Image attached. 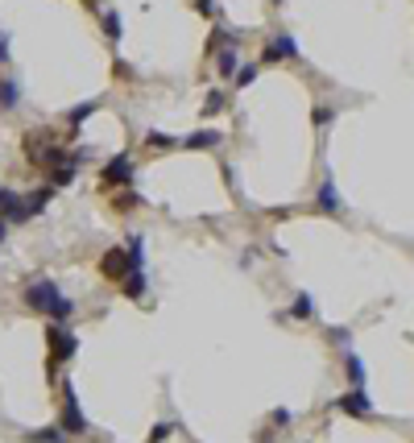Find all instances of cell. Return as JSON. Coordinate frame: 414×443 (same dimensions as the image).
Wrapping results in <instances>:
<instances>
[{"label": "cell", "instance_id": "obj_27", "mask_svg": "<svg viewBox=\"0 0 414 443\" xmlns=\"http://www.w3.org/2000/svg\"><path fill=\"white\" fill-rule=\"evenodd\" d=\"M270 423H274V427H290V410H282V406H277L274 414H270Z\"/></svg>", "mask_w": 414, "mask_h": 443}, {"label": "cell", "instance_id": "obj_26", "mask_svg": "<svg viewBox=\"0 0 414 443\" xmlns=\"http://www.w3.org/2000/svg\"><path fill=\"white\" fill-rule=\"evenodd\" d=\"M331 340H336V344H344V348H348V344H352V332H348V327H331Z\"/></svg>", "mask_w": 414, "mask_h": 443}, {"label": "cell", "instance_id": "obj_23", "mask_svg": "<svg viewBox=\"0 0 414 443\" xmlns=\"http://www.w3.org/2000/svg\"><path fill=\"white\" fill-rule=\"evenodd\" d=\"M311 315H315L311 294H298V299H294V319H311Z\"/></svg>", "mask_w": 414, "mask_h": 443}, {"label": "cell", "instance_id": "obj_22", "mask_svg": "<svg viewBox=\"0 0 414 443\" xmlns=\"http://www.w3.org/2000/svg\"><path fill=\"white\" fill-rule=\"evenodd\" d=\"M145 145H153V149H174V145H183L179 137H166V133H145Z\"/></svg>", "mask_w": 414, "mask_h": 443}, {"label": "cell", "instance_id": "obj_12", "mask_svg": "<svg viewBox=\"0 0 414 443\" xmlns=\"http://www.w3.org/2000/svg\"><path fill=\"white\" fill-rule=\"evenodd\" d=\"M21 104V83L17 79H0V112H13Z\"/></svg>", "mask_w": 414, "mask_h": 443}, {"label": "cell", "instance_id": "obj_19", "mask_svg": "<svg viewBox=\"0 0 414 443\" xmlns=\"http://www.w3.org/2000/svg\"><path fill=\"white\" fill-rule=\"evenodd\" d=\"M125 249H129L133 266H137V269H145V236H141V232H133V236H129V245H125Z\"/></svg>", "mask_w": 414, "mask_h": 443}, {"label": "cell", "instance_id": "obj_8", "mask_svg": "<svg viewBox=\"0 0 414 443\" xmlns=\"http://www.w3.org/2000/svg\"><path fill=\"white\" fill-rule=\"evenodd\" d=\"M220 141H224L220 129H195L191 137H183V149H216Z\"/></svg>", "mask_w": 414, "mask_h": 443}, {"label": "cell", "instance_id": "obj_16", "mask_svg": "<svg viewBox=\"0 0 414 443\" xmlns=\"http://www.w3.org/2000/svg\"><path fill=\"white\" fill-rule=\"evenodd\" d=\"M104 38H108V42H120V38H125V21H120V13H112V8H104Z\"/></svg>", "mask_w": 414, "mask_h": 443}, {"label": "cell", "instance_id": "obj_29", "mask_svg": "<svg viewBox=\"0 0 414 443\" xmlns=\"http://www.w3.org/2000/svg\"><path fill=\"white\" fill-rule=\"evenodd\" d=\"M4 62H8V34L0 29V67H4Z\"/></svg>", "mask_w": 414, "mask_h": 443}, {"label": "cell", "instance_id": "obj_21", "mask_svg": "<svg viewBox=\"0 0 414 443\" xmlns=\"http://www.w3.org/2000/svg\"><path fill=\"white\" fill-rule=\"evenodd\" d=\"M137 203H141V195H137V191H120V195L112 199V207H116V212H133Z\"/></svg>", "mask_w": 414, "mask_h": 443}, {"label": "cell", "instance_id": "obj_24", "mask_svg": "<svg viewBox=\"0 0 414 443\" xmlns=\"http://www.w3.org/2000/svg\"><path fill=\"white\" fill-rule=\"evenodd\" d=\"M174 431H179L174 423H158V427L149 431V439H145V443H166V439H170V435H174Z\"/></svg>", "mask_w": 414, "mask_h": 443}, {"label": "cell", "instance_id": "obj_11", "mask_svg": "<svg viewBox=\"0 0 414 443\" xmlns=\"http://www.w3.org/2000/svg\"><path fill=\"white\" fill-rule=\"evenodd\" d=\"M120 290H125V299L141 303V299H145V290H149V282H145V269H133V273L120 282Z\"/></svg>", "mask_w": 414, "mask_h": 443}, {"label": "cell", "instance_id": "obj_28", "mask_svg": "<svg viewBox=\"0 0 414 443\" xmlns=\"http://www.w3.org/2000/svg\"><path fill=\"white\" fill-rule=\"evenodd\" d=\"M116 75H125V79H137V71H133L129 62H120V58H116Z\"/></svg>", "mask_w": 414, "mask_h": 443}, {"label": "cell", "instance_id": "obj_20", "mask_svg": "<svg viewBox=\"0 0 414 443\" xmlns=\"http://www.w3.org/2000/svg\"><path fill=\"white\" fill-rule=\"evenodd\" d=\"M257 71H261V67H257V62H240V71H236V75H232V79H236V88H249V83H253V79H257Z\"/></svg>", "mask_w": 414, "mask_h": 443}, {"label": "cell", "instance_id": "obj_13", "mask_svg": "<svg viewBox=\"0 0 414 443\" xmlns=\"http://www.w3.org/2000/svg\"><path fill=\"white\" fill-rule=\"evenodd\" d=\"M95 108H99L95 100H88V104H79V108H71V112H67V125H71V133H67V137H79V125H83L88 116H95Z\"/></svg>", "mask_w": 414, "mask_h": 443}, {"label": "cell", "instance_id": "obj_6", "mask_svg": "<svg viewBox=\"0 0 414 443\" xmlns=\"http://www.w3.org/2000/svg\"><path fill=\"white\" fill-rule=\"evenodd\" d=\"M294 58H298V42L290 34H274L265 54H261V62H294Z\"/></svg>", "mask_w": 414, "mask_h": 443}, {"label": "cell", "instance_id": "obj_17", "mask_svg": "<svg viewBox=\"0 0 414 443\" xmlns=\"http://www.w3.org/2000/svg\"><path fill=\"white\" fill-rule=\"evenodd\" d=\"M344 373H348V381H352V386H365V360H361L357 353L344 356Z\"/></svg>", "mask_w": 414, "mask_h": 443}, {"label": "cell", "instance_id": "obj_31", "mask_svg": "<svg viewBox=\"0 0 414 443\" xmlns=\"http://www.w3.org/2000/svg\"><path fill=\"white\" fill-rule=\"evenodd\" d=\"M4 236H8V220H4V216H0V240H4Z\"/></svg>", "mask_w": 414, "mask_h": 443}, {"label": "cell", "instance_id": "obj_25", "mask_svg": "<svg viewBox=\"0 0 414 443\" xmlns=\"http://www.w3.org/2000/svg\"><path fill=\"white\" fill-rule=\"evenodd\" d=\"M331 116H336V112H331V108H327V104H323V108H315V112H311V121H315V129H327V125H331Z\"/></svg>", "mask_w": 414, "mask_h": 443}, {"label": "cell", "instance_id": "obj_32", "mask_svg": "<svg viewBox=\"0 0 414 443\" xmlns=\"http://www.w3.org/2000/svg\"><path fill=\"white\" fill-rule=\"evenodd\" d=\"M83 4H88V8H104V0H83Z\"/></svg>", "mask_w": 414, "mask_h": 443}, {"label": "cell", "instance_id": "obj_15", "mask_svg": "<svg viewBox=\"0 0 414 443\" xmlns=\"http://www.w3.org/2000/svg\"><path fill=\"white\" fill-rule=\"evenodd\" d=\"M25 443H67V431L54 423V427H38V431H29Z\"/></svg>", "mask_w": 414, "mask_h": 443}, {"label": "cell", "instance_id": "obj_1", "mask_svg": "<svg viewBox=\"0 0 414 443\" xmlns=\"http://www.w3.org/2000/svg\"><path fill=\"white\" fill-rule=\"evenodd\" d=\"M25 307L29 311H42L46 319H58V323H67L71 315H75V303L50 282V278H38V282H29L25 286Z\"/></svg>", "mask_w": 414, "mask_h": 443}, {"label": "cell", "instance_id": "obj_4", "mask_svg": "<svg viewBox=\"0 0 414 443\" xmlns=\"http://www.w3.org/2000/svg\"><path fill=\"white\" fill-rule=\"evenodd\" d=\"M133 269H137V266H133L129 249H108V253L99 257V273H104L108 282H116V286H120V282H125V278H129Z\"/></svg>", "mask_w": 414, "mask_h": 443}, {"label": "cell", "instance_id": "obj_14", "mask_svg": "<svg viewBox=\"0 0 414 443\" xmlns=\"http://www.w3.org/2000/svg\"><path fill=\"white\" fill-rule=\"evenodd\" d=\"M216 71H220V75H236V71H240L236 46H224V50H216Z\"/></svg>", "mask_w": 414, "mask_h": 443}, {"label": "cell", "instance_id": "obj_9", "mask_svg": "<svg viewBox=\"0 0 414 443\" xmlns=\"http://www.w3.org/2000/svg\"><path fill=\"white\" fill-rule=\"evenodd\" d=\"M50 199H54V182H46V186H38V191H29V195H25V212H29V220H34L38 212H46Z\"/></svg>", "mask_w": 414, "mask_h": 443}, {"label": "cell", "instance_id": "obj_18", "mask_svg": "<svg viewBox=\"0 0 414 443\" xmlns=\"http://www.w3.org/2000/svg\"><path fill=\"white\" fill-rule=\"evenodd\" d=\"M220 112H228V95H224V91H207V100H203V116H220Z\"/></svg>", "mask_w": 414, "mask_h": 443}, {"label": "cell", "instance_id": "obj_5", "mask_svg": "<svg viewBox=\"0 0 414 443\" xmlns=\"http://www.w3.org/2000/svg\"><path fill=\"white\" fill-rule=\"evenodd\" d=\"M99 178H104V186H129V182H133V158H129V154H116V158L99 170Z\"/></svg>", "mask_w": 414, "mask_h": 443}, {"label": "cell", "instance_id": "obj_30", "mask_svg": "<svg viewBox=\"0 0 414 443\" xmlns=\"http://www.w3.org/2000/svg\"><path fill=\"white\" fill-rule=\"evenodd\" d=\"M195 8H199L203 17H212V13H216V4H212V0H195Z\"/></svg>", "mask_w": 414, "mask_h": 443}, {"label": "cell", "instance_id": "obj_10", "mask_svg": "<svg viewBox=\"0 0 414 443\" xmlns=\"http://www.w3.org/2000/svg\"><path fill=\"white\" fill-rule=\"evenodd\" d=\"M315 207H319V212H340V191H336L331 178H323L319 182V191H315Z\"/></svg>", "mask_w": 414, "mask_h": 443}, {"label": "cell", "instance_id": "obj_3", "mask_svg": "<svg viewBox=\"0 0 414 443\" xmlns=\"http://www.w3.org/2000/svg\"><path fill=\"white\" fill-rule=\"evenodd\" d=\"M58 427H62L67 435H88V431H92L88 414L79 410V398H75V386H71V381L62 386V414H58Z\"/></svg>", "mask_w": 414, "mask_h": 443}, {"label": "cell", "instance_id": "obj_2", "mask_svg": "<svg viewBox=\"0 0 414 443\" xmlns=\"http://www.w3.org/2000/svg\"><path fill=\"white\" fill-rule=\"evenodd\" d=\"M46 344H50V364H46V377L50 381H58V364H67L71 356L79 353V336L67 327V323H58V319H50L46 323Z\"/></svg>", "mask_w": 414, "mask_h": 443}, {"label": "cell", "instance_id": "obj_7", "mask_svg": "<svg viewBox=\"0 0 414 443\" xmlns=\"http://www.w3.org/2000/svg\"><path fill=\"white\" fill-rule=\"evenodd\" d=\"M336 406H340L348 418H368V414H373V402H368V394L361 390V386H352V390L336 402Z\"/></svg>", "mask_w": 414, "mask_h": 443}]
</instances>
